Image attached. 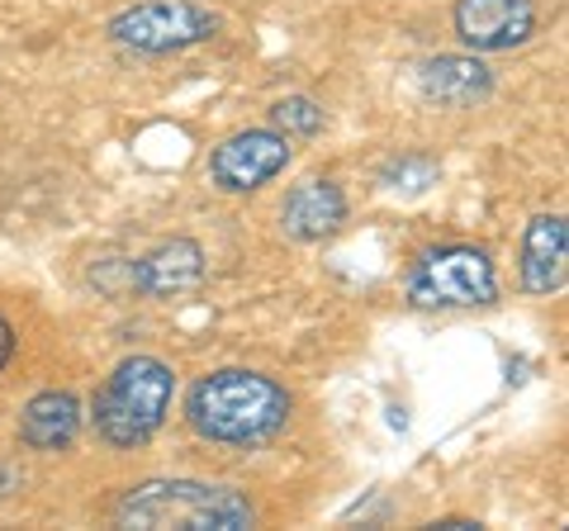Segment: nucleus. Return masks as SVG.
I'll list each match as a JSON object with an SVG mask.
<instances>
[{
  "instance_id": "f03ea898",
  "label": "nucleus",
  "mask_w": 569,
  "mask_h": 531,
  "mask_svg": "<svg viewBox=\"0 0 569 531\" xmlns=\"http://www.w3.org/2000/svg\"><path fill=\"white\" fill-rule=\"evenodd\" d=\"M119 527L142 531H247L257 522V508L247 493L228 484H200V480H152L138 484L114 508Z\"/></svg>"
},
{
  "instance_id": "2eb2a0df",
  "label": "nucleus",
  "mask_w": 569,
  "mask_h": 531,
  "mask_svg": "<svg viewBox=\"0 0 569 531\" xmlns=\"http://www.w3.org/2000/svg\"><path fill=\"white\" fill-rule=\"evenodd\" d=\"M14 342H20V338H14L10 318H6V313H0V370H6V365H10V357H14Z\"/></svg>"
},
{
  "instance_id": "423d86ee",
  "label": "nucleus",
  "mask_w": 569,
  "mask_h": 531,
  "mask_svg": "<svg viewBox=\"0 0 569 531\" xmlns=\"http://www.w3.org/2000/svg\"><path fill=\"white\" fill-rule=\"evenodd\" d=\"M290 157H295L290 138L280 129H247V133H233L213 148L209 176H213V186L228 190V194H252L266 181H276V176L290 167Z\"/></svg>"
},
{
  "instance_id": "20e7f679",
  "label": "nucleus",
  "mask_w": 569,
  "mask_h": 531,
  "mask_svg": "<svg viewBox=\"0 0 569 531\" xmlns=\"http://www.w3.org/2000/svg\"><path fill=\"white\" fill-rule=\"evenodd\" d=\"M408 294L422 309H475L498 299V275L479 247H437V252L418 257Z\"/></svg>"
},
{
  "instance_id": "0eeeda50",
  "label": "nucleus",
  "mask_w": 569,
  "mask_h": 531,
  "mask_svg": "<svg viewBox=\"0 0 569 531\" xmlns=\"http://www.w3.org/2000/svg\"><path fill=\"white\" fill-rule=\"evenodd\" d=\"M456 33L475 52H512L537 33L531 0H456Z\"/></svg>"
},
{
  "instance_id": "7ed1b4c3",
  "label": "nucleus",
  "mask_w": 569,
  "mask_h": 531,
  "mask_svg": "<svg viewBox=\"0 0 569 531\" xmlns=\"http://www.w3.org/2000/svg\"><path fill=\"white\" fill-rule=\"evenodd\" d=\"M176 394V370L157 357H129L110 370V380L100 384L96 394V432L110 441V447L129 451L152 441L157 428L167 422Z\"/></svg>"
},
{
  "instance_id": "9b49d317",
  "label": "nucleus",
  "mask_w": 569,
  "mask_h": 531,
  "mask_svg": "<svg viewBox=\"0 0 569 531\" xmlns=\"http://www.w3.org/2000/svg\"><path fill=\"white\" fill-rule=\"evenodd\" d=\"M418 91L427 100L447 104V110H470V104L489 100L493 77L479 58H456V52H447V58H432L418 67Z\"/></svg>"
},
{
  "instance_id": "f257e3e1",
  "label": "nucleus",
  "mask_w": 569,
  "mask_h": 531,
  "mask_svg": "<svg viewBox=\"0 0 569 531\" xmlns=\"http://www.w3.org/2000/svg\"><path fill=\"white\" fill-rule=\"evenodd\" d=\"M186 418L219 447H261L290 422V394L257 370H213L186 394Z\"/></svg>"
},
{
  "instance_id": "6e6552de",
  "label": "nucleus",
  "mask_w": 569,
  "mask_h": 531,
  "mask_svg": "<svg viewBox=\"0 0 569 531\" xmlns=\"http://www.w3.org/2000/svg\"><path fill=\"white\" fill-rule=\"evenodd\" d=\"M569 275V228L560 214H541L527 223L522 238V290L527 294H560Z\"/></svg>"
},
{
  "instance_id": "4468645a",
  "label": "nucleus",
  "mask_w": 569,
  "mask_h": 531,
  "mask_svg": "<svg viewBox=\"0 0 569 531\" xmlns=\"http://www.w3.org/2000/svg\"><path fill=\"white\" fill-rule=\"evenodd\" d=\"M437 181V167L427 162V157H399V162H389L385 167V186L389 190H408V194H418Z\"/></svg>"
},
{
  "instance_id": "1a4fd4ad",
  "label": "nucleus",
  "mask_w": 569,
  "mask_h": 531,
  "mask_svg": "<svg viewBox=\"0 0 569 531\" xmlns=\"http://www.w3.org/2000/svg\"><path fill=\"white\" fill-rule=\"evenodd\" d=\"M200 275H204V252H200V242H190V238H171L162 247H152L142 261H133V271H129V285L138 294H148V299H167V294H181L190 285H200Z\"/></svg>"
},
{
  "instance_id": "ddd939ff",
  "label": "nucleus",
  "mask_w": 569,
  "mask_h": 531,
  "mask_svg": "<svg viewBox=\"0 0 569 531\" xmlns=\"http://www.w3.org/2000/svg\"><path fill=\"white\" fill-rule=\"evenodd\" d=\"M271 123L284 138H313L323 129V104L309 100V96H284L271 104Z\"/></svg>"
},
{
  "instance_id": "9d476101",
  "label": "nucleus",
  "mask_w": 569,
  "mask_h": 531,
  "mask_svg": "<svg viewBox=\"0 0 569 531\" xmlns=\"http://www.w3.org/2000/svg\"><path fill=\"white\" fill-rule=\"evenodd\" d=\"M347 223V194L332 181H305L284 194L280 204V228L295 242H323Z\"/></svg>"
},
{
  "instance_id": "39448f33",
  "label": "nucleus",
  "mask_w": 569,
  "mask_h": 531,
  "mask_svg": "<svg viewBox=\"0 0 569 531\" xmlns=\"http://www.w3.org/2000/svg\"><path fill=\"white\" fill-rule=\"evenodd\" d=\"M219 33V14L190 0H142L110 20V39L133 52H181Z\"/></svg>"
},
{
  "instance_id": "f8f14e48",
  "label": "nucleus",
  "mask_w": 569,
  "mask_h": 531,
  "mask_svg": "<svg viewBox=\"0 0 569 531\" xmlns=\"http://www.w3.org/2000/svg\"><path fill=\"white\" fill-rule=\"evenodd\" d=\"M81 432V403L67 389H43L24 403L20 441L29 451H67Z\"/></svg>"
}]
</instances>
